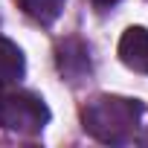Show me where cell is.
I'll return each mask as SVG.
<instances>
[{"mask_svg": "<svg viewBox=\"0 0 148 148\" xmlns=\"http://www.w3.org/2000/svg\"><path fill=\"white\" fill-rule=\"evenodd\" d=\"M119 58L128 70L148 76V29L145 26H131L119 38Z\"/></svg>", "mask_w": 148, "mask_h": 148, "instance_id": "277c9868", "label": "cell"}, {"mask_svg": "<svg viewBox=\"0 0 148 148\" xmlns=\"http://www.w3.org/2000/svg\"><path fill=\"white\" fill-rule=\"evenodd\" d=\"M142 105L125 96H96L82 110L84 131L105 145H125L136 136Z\"/></svg>", "mask_w": 148, "mask_h": 148, "instance_id": "6da1fadb", "label": "cell"}, {"mask_svg": "<svg viewBox=\"0 0 148 148\" xmlns=\"http://www.w3.org/2000/svg\"><path fill=\"white\" fill-rule=\"evenodd\" d=\"M55 64L67 82H79L90 73V49L82 38H64L55 47Z\"/></svg>", "mask_w": 148, "mask_h": 148, "instance_id": "3957f363", "label": "cell"}, {"mask_svg": "<svg viewBox=\"0 0 148 148\" xmlns=\"http://www.w3.org/2000/svg\"><path fill=\"white\" fill-rule=\"evenodd\" d=\"M23 73H26V61H23L21 47L9 38H0V87L21 82Z\"/></svg>", "mask_w": 148, "mask_h": 148, "instance_id": "5b68a950", "label": "cell"}, {"mask_svg": "<svg viewBox=\"0 0 148 148\" xmlns=\"http://www.w3.org/2000/svg\"><path fill=\"white\" fill-rule=\"evenodd\" d=\"M139 142H142V145L148 148V131H145V134H139Z\"/></svg>", "mask_w": 148, "mask_h": 148, "instance_id": "ba28073f", "label": "cell"}, {"mask_svg": "<svg viewBox=\"0 0 148 148\" xmlns=\"http://www.w3.org/2000/svg\"><path fill=\"white\" fill-rule=\"evenodd\" d=\"M64 3H67V0H21V9H23L32 21L49 26V23H55L58 15L64 12Z\"/></svg>", "mask_w": 148, "mask_h": 148, "instance_id": "8992f818", "label": "cell"}, {"mask_svg": "<svg viewBox=\"0 0 148 148\" xmlns=\"http://www.w3.org/2000/svg\"><path fill=\"white\" fill-rule=\"evenodd\" d=\"M49 108L41 96L26 90H3L0 93V128L21 136H35L47 128Z\"/></svg>", "mask_w": 148, "mask_h": 148, "instance_id": "7a4b0ae2", "label": "cell"}, {"mask_svg": "<svg viewBox=\"0 0 148 148\" xmlns=\"http://www.w3.org/2000/svg\"><path fill=\"white\" fill-rule=\"evenodd\" d=\"M90 3L96 6V9H110V6H116L119 0H90Z\"/></svg>", "mask_w": 148, "mask_h": 148, "instance_id": "52a82bcc", "label": "cell"}]
</instances>
